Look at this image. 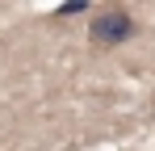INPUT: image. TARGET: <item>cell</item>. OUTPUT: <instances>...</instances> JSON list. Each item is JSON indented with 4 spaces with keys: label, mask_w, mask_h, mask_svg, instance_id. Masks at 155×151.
Returning <instances> with one entry per match:
<instances>
[{
    "label": "cell",
    "mask_w": 155,
    "mask_h": 151,
    "mask_svg": "<svg viewBox=\"0 0 155 151\" xmlns=\"http://www.w3.org/2000/svg\"><path fill=\"white\" fill-rule=\"evenodd\" d=\"M134 13H130L126 4H105L101 13H92V21H88V42L101 50H113L122 46V42H130L134 38Z\"/></svg>",
    "instance_id": "cell-1"
},
{
    "label": "cell",
    "mask_w": 155,
    "mask_h": 151,
    "mask_svg": "<svg viewBox=\"0 0 155 151\" xmlns=\"http://www.w3.org/2000/svg\"><path fill=\"white\" fill-rule=\"evenodd\" d=\"M84 8H88L84 0H67V4L59 8V17H76V13H84Z\"/></svg>",
    "instance_id": "cell-2"
}]
</instances>
